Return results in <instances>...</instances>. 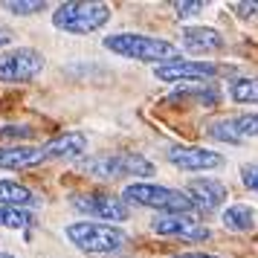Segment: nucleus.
I'll list each match as a JSON object with an SVG mask.
<instances>
[{"label": "nucleus", "mask_w": 258, "mask_h": 258, "mask_svg": "<svg viewBox=\"0 0 258 258\" xmlns=\"http://www.w3.org/2000/svg\"><path fill=\"white\" fill-rule=\"evenodd\" d=\"M102 47L110 49L113 55L122 58H134V61H145V64H171L180 61V49L165 41V38H151V35H140V32H116V35H107L102 41Z\"/></svg>", "instance_id": "obj_1"}, {"label": "nucleus", "mask_w": 258, "mask_h": 258, "mask_svg": "<svg viewBox=\"0 0 258 258\" xmlns=\"http://www.w3.org/2000/svg\"><path fill=\"white\" fill-rule=\"evenodd\" d=\"M64 232H67V241L73 246H79L82 252H93V255H107V252H116L128 244V235L122 229L99 221H76Z\"/></svg>", "instance_id": "obj_2"}, {"label": "nucleus", "mask_w": 258, "mask_h": 258, "mask_svg": "<svg viewBox=\"0 0 258 258\" xmlns=\"http://www.w3.org/2000/svg\"><path fill=\"white\" fill-rule=\"evenodd\" d=\"M110 21V6L107 3H61L52 12V26L70 35H90Z\"/></svg>", "instance_id": "obj_3"}, {"label": "nucleus", "mask_w": 258, "mask_h": 258, "mask_svg": "<svg viewBox=\"0 0 258 258\" xmlns=\"http://www.w3.org/2000/svg\"><path fill=\"white\" fill-rule=\"evenodd\" d=\"M125 203H137V206H148V209H163L165 215H188L195 209L191 200L168 186H154V183H131L122 191Z\"/></svg>", "instance_id": "obj_4"}, {"label": "nucleus", "mask_w": 258, "mask_h": 258, "mask_svg": "<svg viewBox=\"0 0 258 258\" xmlns=\"http://www.w3.org/2000/svg\"><path fill=\"white\" fill-rule=\"evenodd\" d=\"M79 171L102 180H116V177H151L154 165L140 154H102V157H87Z\"/></svg>", "instance_id": "obj_5"}, {"label": "nucleus", "mask_w": 258, "mask_h": 258, "mask_svg": "<svg viewBox=\"0 0 258 258\" xmlns=\"http://www.w3.org/2000/svg\"><path fill=\"white\" fill-rule=\"evenodd\" d=\"M73 209L87 215V218H99V223H122L131 218L128 203L116 195H105V191H87V195H73L70 198Z\"/></svg>", "instance_id": "obj_6"}, {"label": "nucleus", "mask_w": 258, "mask_h": 258, "mask_svg": "<svg viewBox=\"0 0 258 258\" xmlns=\"http://www.w3.org/2000/svg\"><path fill=\"white\" fill-rule=\"evenodd\" d=\"M44 70V55L32 47H18L9 52H0V82L21 84L32 82Z\"/></svg>", "instance_id": "obj_7"}, {"label": "nucleus", "mask_w": 258, "mask_h": 258, "mask_svg": "<svg viewBox=\"0 0 258 258\" xmlns=\"http://www.w3.org/2000/svg\"><path fill=\"white\" fill-rule=\"evenodd\" d=\"M221 73L218 64H212V61H171V64H160V67H154V79H160V82H209Z\"/></svg>", "instance_id": "obj_8"}, {"label": "nucleus", "mask_w": 258, "mask_h": 258, "mask_svg": "<svg viewBox=\"0 0 258 258\" xmlns=\"http://www.w3.org/2000/svg\"><path fill=\"white\" fill-rule=\"evenodd\" d=\"M151 229L157 235H171V238H183V241H206L209 238V226L191 215H163L154 218Z\"/></svg>", "instance_id": "obj_9"}, {"label": "nucleus", "mask_w": 258, "mask_h": 258, "mask_svg": "<svg viewBox=\"0 0 258 258\" xmlns=\"http://www.w3.org/2000/svg\"><path fill=\"white\" fill-rule=\"evenodd\" d=\"M188 200H191V206L198 212H218L223 206V200H226V186H223L221 180H215V177H195V180H188L186 191H183Z\"/></svg>", "instance_id": "obj_10"}, {"label": "nucleus", "mask_w": 258, "mask_h": 258, "mask_svg": "<svg viewBox=\"0 0 258 258\" xmlns=\"http://www.w3.org/2000/svg\"><path fill=\"white\" fill-rule=\"evenodd\" d=\"M168 163L183 168V171H209V168H221L223 157L209 148H191V145H174L165 151Z\"/></svg>", "instance_id": "obj_11"}, {"label": "nucleus", "mask_w": 258, "mask_h": 258, "mask_svg": "<svg viewBox=\"0 0 258 258\" xmlns=\"http://www.w3.org/2000/svg\"><path fill=\"white\" fill-rule=\"evenodd\" d=\"M41 151H44L47 160H76V157H82L87 151V137L82 131H67L55 140H49Z\"/></svg>", "instance_id": "obj_12"}, {"label": "nucleus", "mask_w": 258, "mask_h": 258, "mask_svg": "<svg viewBox=\"0 0 258 258\" xmlns=\"http://www.w3.org/2000/svg\"><path fill=\"white\" fill-rule=\"evenodd\" d=\"M47 157L41 148H29V145H12V148H0V168L6 171H21V168H32V165L44 163Z\"/></svg>", "instance_id": "obj_13"}, {"label": "nucleus", "mask_w": 258, "mask_h": 258, "mask_svg": "<svg viewBox=\"0 0 258 258\" xmlns=\"http://www.w3.org/2000/svg\"><path fill=\"white\" fill-rule=\"evenodd\" d=\"M183 44L191 52H215L223 49V35L212 26H188L183 29Z\"/></svg>", "instance_id": "obj_14"}, {"label": "nucleus", "mask_w": 258, "mask_h": 258, "mask_svg": "<svg viewBox=\"0 0 258 258\" xmlns=\"http://www.w3.org/2000/svg\"><path fill=\"white\" fill-rule=\"evenodd\" d=\"M35 203H38V198L26 186L15 183V180H0V206L26 209V206H35Z\"/></svg>", "instance_id": "obj_15"}, {"label": "nucleus", "mask_w": 258, "mask_h": 258, "mask_svg": "<svg viewBox=\"0 0 258 258\" xmlns=\"http://www.w3.org/2000/svg\"><path fill=\"white\" fill-rule=\"evenodd\" d=\"M221 221L226 229H232V232H249L252 226H255V212L244 206V203H235L229 209H223Z\"/></svg>", "instance_id": "obj_16"}, {"label": "nucleus", "mask_w": 258, "mask_h": 258, "mask_svg": "<svg viewBox=\"0 0 258 258\" xmlns=\"http://www.w3.org/2000/svg\"><path fill=\"white\" fill-rule=\"evenodd\" d=\"M229 96L238 105H258V79L255 76H241L229 84Z\"/></svg>", "instance_id": "obj_17"}, {"label": "nucleus", "mask_w": 258, "mask_h": 258, "mask_svg": "<svg viewBox=\"0 0 258 258\" xmlns=\"http://www.w3.org/2000/svg\"><path fill=\"white\" fill-rule=\"evenodd\" d=\"M171 99L174 102H186V99H195L198 105H218V99H221V93L212 87V84H195V87H183V90H174L171 93Z\"/></svg>", "instance_id": "obj_18"}, {"label": "nucleus", "mask_w": 258, "mask_h": 258, "mask_svg": "<svg viewBox=\"0 0 258 258\" xmlns=\"http://www.w3.org/2000/svg\"><path fill=\"white\" fill-rule=\"evenodd\" d=\"M32 223H35V218H32L29 209L0 206V226H6V229H26V226H32Z\"/></svg>", "instance_id": "obj_19"}, {"label": "nucleus", "mask_w": 258, "mask_h": 258, "mask_svg": "<svg viewBox=\"0 0 258 258\" xmlns=\"http://www.w3.org/2000/svg\"><path fill=\"white\" fill-rule=\"evenodd\" d=\"M209 137L218 142H229V145H238V142H244L238 137V131H235V119H218V122H212L209 125Z\"/></svg>", "instance_id": "obj_20"}, {"label": "nucleus", "mask_w": 258, "mask_h": 258, "mask_svg": "<svg viewBox=\"0 0 258 258\" xmlns=\"http://www.w3.org/2000/svg\"><path fill=\"white\" fill-rule=\"evenodd\" d=\"M3 9L12 15H35L41 9H47V3L44 0H6Z\"/></svg>", "instance_id": "obj_21"}, {"label": "nucleus", "mask_w": 258, "mask_h": 258, "mask_svg": "<svg viewBox=\"0 0 258 258\" xmlns=\"http://www.w3.org/2000/svg\"><path fill=\"white\" fill-rule=\"evenodd\" d=\"M235 131H238V137H241V140H246V137H258V113L238 116V119H235Z\"/></svg>", "instance_id": "obj_22"}, {"label": "nucleus", "mask_w": 258, "mask_h": 258, "mask_svg": "<svg viewBox=\"0 0 258 258\" xmlns=\"http://www.w3.org/2000/svg\"><path fill=\"white\" fill-rule=\"evenodd\" d=\"M32 137V128L26 125H6L0 128V140H29Z\"/></svg>", "instance_id": "obj_23"}, {"label": "nucleus", "mask_w": 258, "mask_h": 258, "mask_svg": "<svg viewBox=\"0 0 258 258\" xmlns=\"http://www.w3.org/2000/svg\"><path fill=\"white\" fill-rule=\"evenodd\" d=\"M174 9L180 18H191V15H198L200 9H206V3H200V0H183V3H174Z\"/></svg>", "instance_id": "obj_24"}, {"label": "nucleus", "mask_w": 258, "mask_h": 258, "mask_svg": "<svg viewBox=\"0 0 258 258\" xmlns=\"http://www.w3.org/2000/svg\"><path fill=\"white\" fill-rule=\"evenodd\" d=\"M241 180H244V186L249 188V191L258 195V165H244V168H241Z\"/></svg>", "instance_id": "obj_25"}, {"label": "nucleus", "mask_w": 258, "mask_h": 258, "mask_svg": "<svg viewBox=\"0 0 258 258\" xmlns=\"http://www.w3.org/2000/svg\"><path fill=\"white\" fill-rule=\"evenodd\" d=\"M235 15H241V18H246V15H255L258 12V3H232Z\"/></svg>", "instance_id": "obj_26"}, {"label": "nucleus", "mask_w": 258, "mask_h": 258, "mask_svg": "<svg viewBox=\"0 0 258 258\" xmlns=\"http://www.w3.org/2000/svg\"><path fill=\"white\" fill-rule=\"evenodd\" d=\"M174 258H218V255H206V252H180Z\"/></svg>", "instance_id": "obj_27"}, {"label": "nucleus", "mask_w": 258, "mask_h": 258, "mask_svg": "<svg viewBox=\"0 0 258 258\" xmlns=\"http://www.w3.org/2000/svg\"><path fill=\"white\" fill-rule=\"evenodd\" d=\"M9 41H12V32H6V29H3V26H0V47H6V44H9Z\"/></svg>", "instance_id": "obj_28"}, {"label": "nucleus", "mask_w": 258, "mask_h": 258, "mask_svg": "<svg viewBox=\"0 0 258 258\" xmlns=\"http://www.w3.org/2000/svg\"><path fill=\"white\" fill-rule=\"evenodd\" d=\"M0 258H15V255H9V252H0Z\"/></svg>", "instance_id": "obj_29"}]
</instances>
